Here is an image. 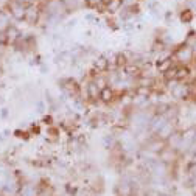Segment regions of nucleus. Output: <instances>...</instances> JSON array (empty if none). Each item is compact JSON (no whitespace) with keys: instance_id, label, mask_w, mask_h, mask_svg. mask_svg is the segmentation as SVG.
<instances>
[{"instance_id":"obj_1","label":"nucleus","mask_w":196,"mask_h":196,"mask_svg":"<svg viewBox=\"0 0 196 196\" xmlns=\"http://www.w3.org/2000/svg\"><path fill=\"white\" fill-rule=\"evenodd\" d=\"M177 56L181 61H190L191 59V50L190 48H181L177 51Z\"/></svg>"},{"instance_id":"obj_2","label":"nucleus","mask_w":196,"mask_h":196,"mask_svg":"<svg viewBox=\"0 0 196 196\" xmlns=\"http://www.w3.org/2000/svg\"><path fill=\"white\" fill-rule=\"evenodd\" d=\"M173 92H174V95L177 98H184L187 95V92H188V89H187V86H176Z\"/></svg>"},{"instance_id":"obj_3","label":"nucleus","mask_w":196,"mask_h":196,"mask_svg":"<svg viewBox=\"0 0 196 196\" xmlns=\"http://www.w3.org/2000/svg\"><path fill=\"white\" fill-rule=\"evenodd\" d=\"M171 131H173L171 123H165V125L160 128V131H159V136H162V137H168V136H171Z\"/></svg>"},{"instance_id":"obj_4","label":"nucleus","mask_w":196,"mask_h":196,"mask_svg":"<svg viewBox=\"0 0 196 196\" xmlns=\"http://www.w3.org/2000/svg\"><path fill=\"white\" fill-rule=\"evenodd\" d=\"M163 125H165V119H163V117H159V119H156V120H154V123H153V129L159 132L160 128H162Z\"/></svg>"},{"instance_id":"obj_5","label":"nucleus","mask_w":196,"mask_h":196,"mask_svg":"<svg viewBox=\"0 0 196 196\" xmlns=\"http://www.w3.org/2000/svg\"><path fill=\"white\" fill-rule=\"evenodd\" d=\"M131 190H132V188H131V185L126 184V182L120 185V194H122V196H129V194H131Z\"/></svg>"},{"instance_id":"obj_6","label":"nucleus","mask_w":196,"mask_h":196,"mask_svg":"<svg viewBox=\"0 0 196 196\" xmlns=\"http://www.w3.org/2000/svg\"><path fill=\"white\" fill-rule=\"evenodd\" d=\"M89 94H90V97L97 98V95L100 94V92H98V87H97V84H90V86H89Z\"/></svg>"},{"instance_id":"obj_7","label":"nucleus","mask_w":196,"mask_h":196,"mask_svg":"<svg viewBox=\"0 0 196 196\" xmlns=\"http://www.w3.org/2000/svg\"><path fill=\"white\" fill-rule=\"evenodd\" d=\"M22 194H23V196H34V190H33L31 187H25L23 191H22Z\"/></svg>"},{"instance_id":"obj_8","label":"nucleus","mask_w":196,"mask_h":196,"mask_svg":"<svg viewBox=\"0 0 196 196\" xmlns=\"http://www.w3.org/2000/svg\"><path fill=\"white\" fill-rule=\"evenodd\" d=\"M101 97H103V100H111V97H112V94L109 92L108 89H103V92H101Z\"/></svg>"},{"instance_id":"obj_9","label":"nucleus","mask_w":196,"mask_h":196,"mask_svg":"<svg viewBox=\"0 0 196 196\" xmlns=\"http://www.w3.org/2000/svg\"><path fill=\"white\" fill-rule=\"evenodd\" d=\"M194 191H196V179H194Z\"/></svg>"},{"instance_id":"obj_10","label":"nucleus","mask_w":196,"mask_h":196,"mask_svg":"<svg viewBox=\"0 0 196 196\" xmlns=\"http://www.w3.org/2000/svg\"><path fill=\"white\" fill-rule=\"evenodd\" d=\"M194 48H196V47H194Z\"/></svg>"}]
</instances>
